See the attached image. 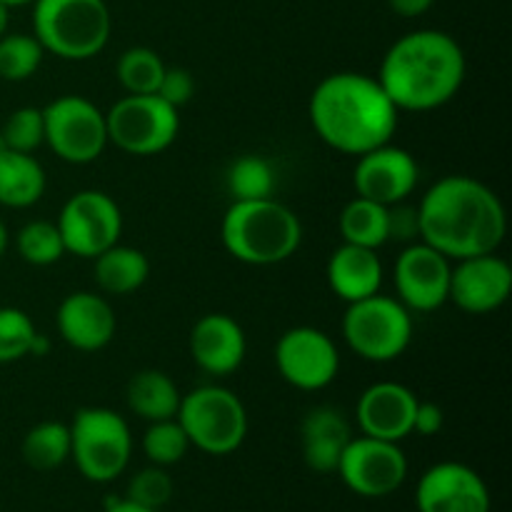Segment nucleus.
<instances>
[{
	"label": "nucleus",
	"mask_w": 512,
	"mask_h": 512,
	"mask_svg": "<svg viewBox=\"0 0 512 512\" xmlns=\"http://www.w3.org/2000/svg\"><path fill=\"white\" fill-rule=\"evenodd\" d=\"M310 125L328 148L343 155H363L393 140L400 110L378 83L365 73L325 75L310 95Z\"/></svg>",
	"instance_id": "nucleus-2"
},
{
	"label": "nucleus",
	"mask_w": 512,
	"mask_h": 512,
	"mask_svg": "<svg viewBox=\"0 0 512 512\" xmlns=\"http://www.w3.org/2000/svg\"><path fill=\"white\" fill-rule=\"evenodd\" d=\"M45 143L70 165H88L108 148L105 113L83 95H60L43 108Z\"/></svg>",
	"instance_id": "nucleus-10"
},
{
	"label": "nucleus",
	"mask_w": 512,
	"mask_h": 512,
	"mask_svg": "<svg viewBox=\"0 0 512 512\" xmlns=\"http://www.w3.org/2000/svg\"><path fill=\"white\" fill-rule=\"evenodd\" d=\"M228 193L233 200H263L275 193V170L260 155H243L228 168Z\"/></svg>",
	"instance_id": "nucleus-29"
},
{
	"label": "nucleus",
	"mask_w": 512,
	"mask_h": 512,
	"mask_svg": "<svg viewBox=\"0 0 512 512\" xmlns=\"http://www.w3.org/2000/svg\"><path fill=\"white\" fill-rule=\"evenodd\" d=\"M418 408V395L403 383L380 380L360 393L355 405L360 435L400 443L413 435V418Z\"/></svg>",
	"instance_id": "nucleus-18"
},
{
	"label": "nucleus",
	"mask_w": 512,
	"mask_h": 512,
	"mask_svg": "<svg viewBox=\"0 0 512 512\" xmlns=\"http://www.w3.org/2000/svg\"><path fill=\"white\" fill-rule=\"evenodd\" d=\"M8 243H10V235H8V228H5V223L0 220V258H3V253L8 250Z\"/></svg>",
	"instance_id": "nucleus-42"
},
{
	"label": "nucleus",
	"mask_w": 512,
	"mask_h": 512,
	"mask_svg": "<svg viewBox=\"0 0 512 512\" xmlns=\"http://www.w3.org/2000/svg\"><path fill=\"white\" fill-rule=\"evenodd\" d=\"M0 3H5L8 8H20V5H33L35 0H0Z\"/></svg>",
	"instance_id": "nucleus-43"
},
{
	"label": "nucleus",
	"mask_w": 512,
	"mask_h": 512,
	"mask_svg": "<svg viewBox=\"0 0 512 512\" xmlns=\"http://www.w3.org/2000/svg\"><path fill=\"white\" fill-rule=\"evenodd\" d=\"M173 478L168 475V470L160 468V465H150V468L138 470V473L130 478L128 493L125 498L133 500L135 505H143L148 510H160L170 503L173 498Z\"/></svg>",
	"instance_id": "nucleus-35"
},
{
	"label": "nucleus",
	"mask_w": 512,
	"mask_h": 512,
	"mask_svg": "<svg viewBox=\"0 0 512 512\" xmlns=\"http://www.w3.org/2000/svg\"><path fill=\"white\" fill-rule=\"evenodd\" d=\"M275 368L293 388L315 393L338 378L340 353L328 333L310 325L285 330L275 345Z\"/></svg>",
	"instance_id": "nucleus-13"
},
{
	"label": "nucleus",
	"mask_w": 512,
	"mask_h": 512,
	"mask_svg": "<svg viewBox=\"0 0 512 512\" xmlns=\"http://www.w3.org/2000/svg\"><path fill=\"white\" fill-rule=\"evenodd\" d=\"M45 170L33 153L0 150V205L30 208L45 193Z\"/></svg>",
	"instance_id": "nucleus-23"
},
{
	"label": "nucleus",
	"mask_w": 512,
	"mask_h": 512,
	"mask_svg": "<svg viewBox=\"0 0 512 512\" xmlns=\"http://www.w3.org/2000/svg\"><path fill=\"white\" fill-rule=\"evenodd\" d=\"M453 260L445 258L428 243L405 245L393 268L395 293L410 313H433L450 298Z\"/></svg>",
	"instance_id": "nucleus-14"
},
{
	"label": "nucleus",
	"mask_w": 512,
	"mask_h": 512,
	"mask_svg": "<svg viewBox=\"0 0 512 512\" xmlns=\"http://www.w3.org/2000/svg\"><path fill=\"white\" fill-rule=\"evenodd\" d=\"M195 93V80L193 73L185 68H165L163 80L158 85V93L165 103H170L173 108H183L185 103H190Z\"/></svg>",
	"instance_id": "nucleus-37"
},
{
	"label": "nucleus",
	"mask_w": 512,
	"mask_h": 512,
	"mask_svg": "<svg viewBox=\"0 0 512 512\" xmlns=\"http://www.w3.org/2000/svg\"><path fill=\"white\" fill-rule=\"evenodd\" d=\"M248 340L238 320L225 313H208L190 330V355L213 378L233 375L243 365Z\"/></svg>",
	"instance_id": "nucleus-20"
},
{
	"label": "nucleus",
	"mask_w": 512,
	"mask_h": 512,
	"mask_svg": "<svg viewBox=\"0 0 512 512\" xmlns=\"http://www.w3.org/2000/svg\"><path fill=\"white\" fill-rule=\"evenodd\" d=\"M45 50L35 35L5 33L0 38V78L10 83H23L38 73Z\"/></svg>",
	"instance_id": "nucleus-30"
},
{
	"label": "nucleus",
	"mask_w": 512,
	"mask_h": 512,
	"mask_svg": "<svg viewBox=\"0 0 512 512\" xmlns=\"http://www.w3.org/2000/svg\"><path fill=\"white\" fill-rule=\"evenodd\" d=\"M15 248L18 255L28 265H45L58 263L65 255V243L63 235H60L58 225L50 223V220H30L15 235Z\"/></svg>",
	"instance_id": "nucleus-31"
},
{
	"label": "nucleus",
	"mask_w": 512,
	"mask_h": 512,
	"mask_svg": "<svg viewBox=\"0 0 512 512\" xmlns=\"http://www.w3.org/2000/svg\"><path fill=\"white\" fill-rule=\"evenodd\" d=\"M468 60L453 35L413 30L383 55L378 83L398 110L428 113L443 108L463 88Z\"/></svg>",
	"instance_id": "nucleus-3"
},
{
	"label": "nucleus",
	"mask_w": 512,
	"mask_h": 512,
	"mask_svg": "<svg viewBox=\"0 0 512 512\" xmlns=\"http://www.w3.org/2000/svg\"><path fill=\"white\" fill-rule=\"evenodd\" d=\"M420 168L413 153H408L393 140L368 153L358 155L353 173L355 195L368 198L380 205H395L400 200H408L413 190L418 188Z\"/></svg>",
	"instance_id": "nucleus-15"
},
{
	"label": "nucleus",
	"mask_w": 512,
	"mask_h": 512,
	"mask_svg": "<svg viewBox=\"0 0 512 512\" xmlns=\"http://www.w3.org/2000/svg\"><path fill=\"white\" fill-rule=\"evenodd\" d=\"M220 240L240 263L268 268L298 253L303 223L275 198L233 200L220 223Z\"/></svg>",
	"instance_id": "nucleus-4"
},
{
	"label": "nucleus",
	"mask_w": 512,
	"mask_h": 512,
	"mask_svg": "<svg viewBox=\"0 0 512 512\" xmlns=\"http://www.w3.org/2000/svg\"><path fill=\"white\" fill-rule=\"evenodd\" d=\"M445 425V413L440 405L435 403H423L418 400V408H415V418H413V433L423 435V438H433L443 430Z\"/></svg>",
	"instance_id": "nucleus-38"
},
{
	"label": "nucleus",
	"mask_w": 512,
	"mask_h": 512,
	"mask_svg": "<svg viewBox=\"0 0 512 512\" xmlns=\"http://www.w3.org/2000/svg\"><path fill=\"white\" fill-rule=\"evenodd\" d=\"M178 423L190 448L208 455H230L248 435V410L233 390L223 385H200L180 398Z\"/></svg>",
	"instance_id": "nucleus-7"
},
{
	"label": "nucleus",
	"mask_w": 512,
	"mask_h": 512,
	"mask_svg": "<svg viewBox=\"0 0 512 512\" xmlns=\"http://www.w3.org/2000/svg\"><path fill=\"white\" fill-rule=\"evenodd\" d=\"M58 333L70 348L80 353H98L108 348L110 340L115 338V320L113 305L105 295H95L90 290H78L70 293L60 303L58 315H55Z\"/></svg>",
	"instance_id": "nucleus-19"
},
{
	"label": "nucleus",
	"mask_w": 512,
	"mask_h": 512,
	"mask_svg": "<svg viewBox=\"0 0 512 512\" xmlns=\"http://www.w3.org/2000/svg\"><path fill=\"white\" fill-rule=\"evenodd\" d=\"M350 440H353V430H350L348 418L330 405L313 408L300 425L303 460L315 473H335Z\"/></svg>",
	"instance_id": "nucleus-21"
},
{
	"label": "nucleus",
	"mask_w": 512,
	"mask_h": 512,
	"mask_svg": "<svg viewBox=\"0 0 512 512\" xmlns=\"http://www.w3.org/2000/svg\"><path fill=\"white\" fill-rule=\"evenodd\" d=\"M70 458V428L60 420H45L23 438V460L33 470H55Z\"/></svg>",
	"instance_id": "nucleus-27"
},
{
	"label": "nucleus",
	"mask_w": 512,
	"mask_h": 512,
	"mask_svg": "<svg viewBox=\"0 0 512 512\" xmlns=\"http://www.w3.org/2000/svg\"><path fill=\"white\" fill-rule=\"evenodd\" d=\"M125 398H128V408L138 418H143L145 423H155V420L175 418L183 395L168 373L148 368L130 378Z\"/></svg>",
	"instance_id": "nucleus-24"
},
{
	"label": "nucleus",
	"mask_w": 512,
	"mask_h": 512,
	"mask_svg": "<svg viewBox=\"0 0 512 512\" xmlns=\"http://www.w3.org/2000/svg\"><path fill=\"white\" fill-rule=\"evenodd\" d=\"M340 235L343 243L378 250L388 243V205L355 195L340 210Z\"/></svg>",
	"instance_id": "nucleus-26"
},
{
	"label": "nucleus",
	"mask_w": 512,
	"mask_h": 512,
	"mask_svg": "<svg viewBox=\"0 0 512 512\" xmlns=\"http://www.w3.org/2000/svg\"><path fill=\"white\" fill-rule=\"evenodd\" d=\"M8 23H10V8L5 3H0V38L8 33Z\"/></svg>",
	"instance_id": "nucleus-41"
},
{
	"label": "nucleus",
	"mask_w": 512,
	"mask_h": 512,
	"mask_svg": "<svg viewBox=\"0 0 512 512\" xmlns=\"http://www.w3.org/2000/svg\"><path fill=\"white\" fill-rule=\"evenodd\" d=\"M105 512H158V510H148V508H143V505H135L133 500L120 498V500H108Z\"/></svg>",
	"instance_id": "nucleus-40"
},
{
	"label": "nucleus",
	"mask_w": 512,
	"mask_h": 512,
	"mask_svg": "<svg viewBox=\"0 0 512 512\" xmlns=\"http://www.w3.org/2000/svg\"><path fill=\"white\" fill-rule=\"evenodd\" d=\"M335 473L360 498H388L403 488L408 458L398 443L360 435L348 443Z\"/></svg>",
	"instance_id": "nucleus-12"
},
{
	"label": "nucleus",
	"mask_w": 512,
	"mask_h": 512,
	"mask_svg": "<svg viewBox=\"0 0 512 512\" xmlns=\"http://www.w3.org/2000/svg\"><path fill=\"white\" fill-rule=\"evenodd\" d=\"M418 512H490L493 498L470 465L445 460L425 470L415 488Z\"/></svg>",
	"instance_id": "nucleus-17"
},
{
	"label": "nucleus",
	"mask_w": 512,
	"mask_h": 512,
	"mask_svg": "<svg viewBox=\"0 0 512 512\" xmlns=\"http://www.w3.org/2000/svg\"><path fill=\"white\" fill-rule=\"evenodd\" d=\"M512 295V268L498 253L455 260L450 298L463 313L488 315L503 308Z\"/></svg>",
	"instance_id": "nucleus-16"
},
{
	"label": "nucleus",
	"mask_w": 512,
	"mask_h": 512,
	"mask_svg": "<svg viewBox=\"0 0 512 512\" xmlns=\"http://www.w3.org/2000/svg\"><path fill=\"white\" fill-rule=\"evenodd\" d=\"M95 283L105 295H130L145 285L150 275V260L143 250L115 243L93 258Z\"/></svg>",
	"instance_id": "nucleus-25"
},
{
	"label": "nucleus",
	"mask_w": 512,
	"mask_h": 512,
	"mask_svg": "<svg viewBox=\"0 0 512 512\" xmlns=\"http://www.w3.org/2000/svg\"><path fill=\"white\" fill-rule=\"evenodd\" d=\"M70 428V458L90 483H113L133 455V435L120 413L110 408H80Z\"/></svg>",
	"instance_id": "nucleus-6"
},
{
	"label": "nucleus",
	"mask_w": 512,
	"mask_h": 512,
	"mask_svg": "<svg viewBox=\"0 0 512 512\" xmlns=\"http://www.w3.org/2000/svg\"><path fill=\"white\" fill-rule=\"evenodd\" d=\"M433 3L435 0H388L393 13H398L400 18H418V15L428 13Z\"/></svg>",
	"instance_id": "nucleus-39"
},
{
	"label": "nucleus",
	"mask_w": 512,
	"mask_h": 512,
	"mask_svg": "<svg viewBox=\"0 0 512 512\" xmlns=\"http://www.w3.org/2000/svg\"><path fill=\"white\" fill-rule=\"evenodd\" d=\"M420 240L448 260L498 253L508 233L503 200L470 175H445L418 203Z\"/></svg>",
	"instance_id": "nucleus-1"
},
{
	"label": "nucleus",
	"mask_w": 512,
	"mask_h": 512,
	"mask_svg": "<svg viewBox=\"0 0 512 512\" xmlns=\"http://www.w3.org/2000/svg\"><path fill=\"white\" fill-rule=\"evenodd\" d=\"M38 335L33 320L20 308H0V365L15 363L30 355Z\"/></svg>",
	"instance_id": "nucleus-33"
},
{
	"label": "nucleus",
	"mask_w": 512,
	"mask_h": 512,
	"mask_svg": "<svg viewBox=\"0 0 512 512\" xmlns=\"http://www.w3.org/2000/svg\"><path fill=\"white\" fill-rule=\"evenodd\" d=\"M190 440L185 435L183 425L178 418L155 420L148 423L143 433V453L150 460V465H160V468H170V465L180 463L188 455Z\"/></svg>",
	"instance_id": "nucleus-32"
},
{
	"label": "nucleus",
	"mask_w": 512,
	"mask_h": 512,
	"mask_svg": "<svg viewBox=\"0 0 512 512\" xmlns=\"http://www.w3.org/2000/svg\"><path fill=\"white\" fill-rule=\"evenodd\" d=\"M55 225L63 235L65 253L93 260L120 240L123 213L103 190H80L65 200Z\"/></svg>",
	"instance_id": "nucleus-11"
},
{
	"label": "nucleus",
	"mask_w": 512,
	"mask_h": 512,
	"mask_svg": "<svg viewBox=\"0 0 512 512\" xmlns=\"http://www.w3.org/2000/svg\"><path fill=\"white\" fill-rule=\"evenodd\" d=\"M168 65L163 63L153 48H128L118 58L115 73H118L120 85L130 95H153L158 93V85L163 80V73Z\"/></svg>",
	"instance_id": "nucleus-28"
},
{
	"label": "nucleus",
	"mask_w": 512,
	"mask_h": 512,
	"mask_svg": "<svg viewBox=\"0 0 512 512\" xmlns=\"http://www.w3.org/2000/svg\"><path fill=\"white\" fill-rule=\"evenodd\" d=\"M328 283L345 303L370 298L383 288V263L378 250L343 243L328 260Z\"/></svg>",
	"instance_id": "nucleus-22"
},
{
	"label": "nucleus",
	"mask_w": 512,
	"mask_h": 512,
	"mask_svg": "<svg viewBox=\"0 0 512 512\" xmlns=\"http://www.w3.org/2000/svg\"><path fill=\"white\" fill-rule=\"evenodd\" d=\"M108 143L128 155H158L175 143L180 130L178 108L160 95H125L105 113Z\"/></svg>",
	"instance_id": "nucleus-9"
},
{
	"label": "nucleus",
	"mask_w": 512,
	"mask_h": 512,
	"mask_svg": "<svg viewBox=\"0 0 512 512\" xmlns=\"http://www.w3.org/2000/svg\"><path fill=\"white\" fill-rule=\"evenodd\" d=\"M5 145L10 150H18V153H33L40 145L45 143V120H43V108H33V105H25V108L13 110L5 120L3 130Z\"/></svg>",
	"instance_id": "nucleus-34"
},
{
	"label": "nucleus",
	"mask_w": 512,
	"mask_h": 512,
	"mask_svg": "<svg viewBox=\"0 0 512 512\" xmlns=\"http://www.w3.org/2000/svg\"><path fill=\"white\" fill-rule=\"evenodd\" d=\"M388 240L393 243H418L420 240V215L418 205H410L408 200L388 205Z\"/></svg>",
	"instance_id": "nucleus-36"
},
{
	"label": "nucleus",
	"mask_w": 512,
	"mask_h": 512,
	"mask_svg": "<svg viewBox=\"0 0 512 512\" xmlns=\"http://www.w3.org/2000/svg\"><path fill=\"white\" fill-rule=\"evenodd\" d=\"M343 338L358 358L390 363L413 343V313L383 293L355 300L343 315Z\"/></svg>",
	"instance_id": "nucleus-8"
},
{
	"label": "nucleus",
	"mask_w": 512,
	"mask_h": 512,
	"mask_svg": "<svg viewBox=\"0 0 512 512\" xmlns=\"http://www.w3.org/2000/svg\"><path fill=\"white\" fill-rule=\"evenodd\" d=\"M113 18L105 0H35L33 35L45 53L63 60H90L110 40Z\"/></svg>",
	"instance_id": "nucleus-5"
}]
</instances>
